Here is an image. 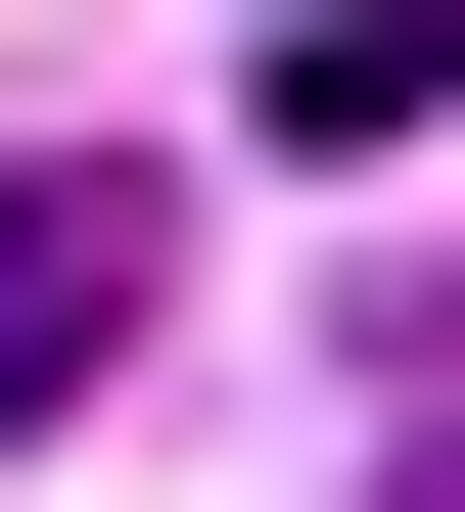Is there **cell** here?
<instances>
[{
    "label": "cell",
    "mask_w": 465,
    "mask_h": 512,
    "mask_svg": "<svg viewBox=\"0 0 465 512\" xmlns=\"http://www.w3.org/2000/svg\"><path fill=\"white\" fill-rule=\"evenodd\" d=\"M140 326H186V187L140 140H0V419H93Z\"/></svg>",
    "instance_id": "obj_1"
},
{
    "label": "cell",
    "mask_w": 465,
    "mask_h": 512,
    "mask_svg": "<svg viewBox=\"0 0 465 512\" xmlns=\"http://www.w3.org/2000/svg\"><path fill=\"white\" fill-rule=\"evenodd\" d=\"M372 512H465V326H419V373H372Z\"/></svg>",
    "instance_id": "obj_2"
}]
</instances>
